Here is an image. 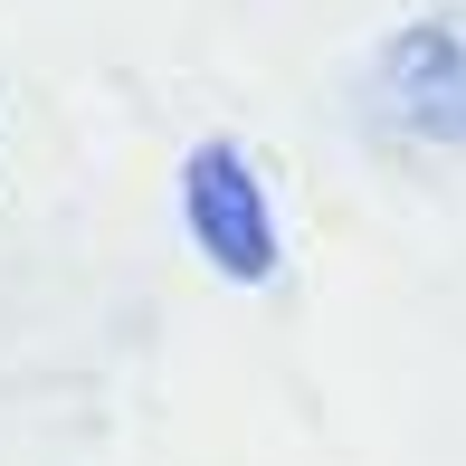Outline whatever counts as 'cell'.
Here are the masks:
<instances>
[{
    "label": "cell",
    "instance_id": "obj_1",
    "mask_svg": "<svg viewBox=\"0 0 466 466\" xmlns=\"http://www.w3.org/2000/svg\"><path fill=\"white\" fill-rule=\"evenodd\" d=\"M362 115L410 153H466V0L400 19L362 67Z\"/></svg>",
    "mask_w": 466,
    "mask_h": 466
},
{
    "label": "cell",
    "instance_id": "obj_2",
    "mask_svg": "<svg viewBox=\"0 0 466 466\" xmlns=\"http://www.w3.org/2000/svg\"><path fill=\"white\" fill-rule=\"evenodd\" d=\"M181 209H190V238H200V258L219 267V277H238V286H267V277H277V209H267L258 162H248L228 134L190 143Z\"/></svg>",
    "mask_w": 466,
    "mask_h": 466
}]
</instances>
